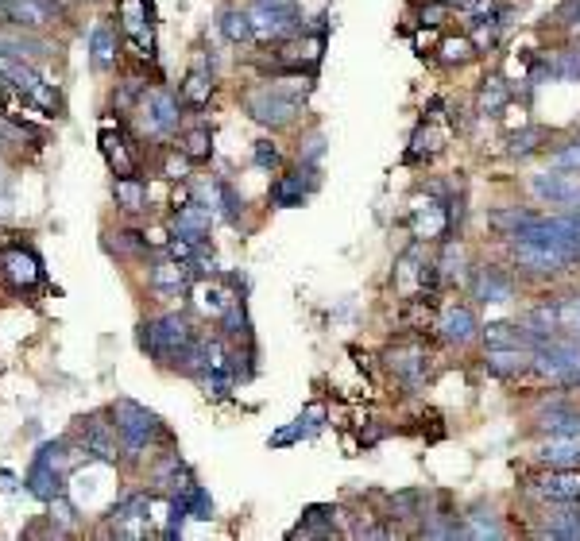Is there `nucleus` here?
<instances>
[{
	"label": "nucleus",
	"instance_id": "24",
	"mask_svg": "<svg viewBox=\"0 0 580 541\" xmlns=\"http://www.w3.org/2000/svg\"><path fill=\"white\" fill-rule=\"evenodd\" d=\"M0 275L16 286V290H31V286L43 279V267H39V259L31 256V252L12 248V252L0 256Z\"/></svg>",
	"mask_w": 580,
	"mask_h": 541
},
{
	"label": "nucleus",
	"instance_id": "38",
	"mask_svg": "<svg viewBox=\"0 0 580 541\" xmlns=\"http://www.w3.org/2000/svg\"><path fill=\"white\" fill-rule=\"evenodd\" d=\"M101 147H105V159H109V167L113 174L120 178H128V174H136V155H132V140H124V136H101Z\"/></svg>",
	"mask_w": 580,
	"mask_h": 541
},
{
	"label": "nucleus",
	"instance_id": "45",
	"mask_svg": "<svg viewBox=\"0 0 580 541\" xmlns=\"http://www.w3.org/2000/svg\"><path fill=\"white\" fill-rule=\"evenodd\" d=\"M186 507H190V518H213V499H209V491L202 484H194V491L186 495Z\"/></svg>",
	"mask_w": 580,
	"mask_h": 541
},
{
	"label": "nucleus",
	"instance_id": "49",
	"mask_svg": "<svg viewBox=\"0 0 580 541\" xmlns=\"http://www.w3.org/2000/svg\"><path fill=\"white\" fill-rule=\"evenodd\" d=\"M387 433H391V429L379 426L376 418H368V422L360 426V445H364V449H376V445L383 441V437H387Z\"/></svg>",
	"mask_w": 580,
	"mask_h": 541
},
{
	"label": "nucleus",
	"instance_id": "21",
	"mask_svg": "<svg viewBox=\"0 0 580 541\" xmlns=\"http://www.w3.org/2000/svg\"><path fill=\"white\" fill-rule=\"evenodd\" d=\"M538 217L542 213L530 209V205H495V209H488V228H492L495 236H503V240H519Z\"/></svg>",
	"mask_w": 580,
	"mask_h": 541
},
{
	"label": "nucleus",
	"instance_id": "14",
	"mask_svg": "<svg viewBox=\"0 0 580 541\" xmlns=\"http://www.w3.org/2000/svg\"><path fill=\"white\" fill-rule=\"evenodd\" d=\"M480 333H484V325L468 302H453L437 317V337L449 348H472V344H480Z\"/></svg>",
	"mask_w": 580,
	"mask_h": 541
},
{
	"label": "nucleus",
	"instance_id": "37",
	"mask_svg": "<svg viewBox=\"0 0 580 541\" xmlns=\"http://www.w3.org/2000/svg\"><path fill=\"white\" fill-rule=\"evenodd\" d=\"M89 51H93V66H97V70H109L116 62L120 51H116V31L109 20H101L97 28L89 31Z\"/></svg>",
	"mask_w": 580,
	"mask_h": 541
},
{
	"label": "nucleus",
	"instance_id": "26",
	"mask_svg": "<svg viewBox=\"0 0 580 541\" xmlns=\"http://www.w3.org/2000/svg\"><path fill=\"white\" fill-rule=\"evenodd\" d=\"M511 97H515V86L503 74H484L480 89H476V109H480V116H503Z\"/></svg>",
	"mask_w": 580,
	"mask_h": 541
},
{
	"label": "nucleus",
	"instance_id": "3",
	"mask_svg": "<svg viewBox=\"0 0 580 541\" xmlns=\"http://www.w3.org/2000/svg\"><path fill=\"white\" fill-rule=\"evenodd\" d=\"M379 360H383L387 375L403 387L406 395H422L437 371L434 352H430V344L422 341L418 333H406V337H399V341H391L387 348H383Z\"/></svg>",
	"mask_w": 580,
	"mask_h": 541
},
{
	"label": "nucleus",
	"instance_id": "31",
	"mask_svg": "<svg viewBox=\"0 0 580 541\" xmlns=\"http://www.w3.org/2000/svg\"><path fill=\"white\" fill-rule=\"evenodd\" d=\"M464 530H468V541L507 538V526H503V518H499V514H495V507H488V503H476L472 511L464 514Z\"/></svg>",
	"mask_w": 580,
	"mask_h": 541
},
{
	"label": "nucleus",
	"instance_id": "23",
	"mask_svg": "<svg viewBox=\"0 0 580 541\" xmlns=\"http://www.w3.org/2000/svg\"><path fill=\"white\" fill-rule=\"evenodd\" d=\"M120 28L128 31L132 47H147L155 55V39H151V4L147 0H120Z\"/></svg>",
	"mask_w": 580,
	"mask_h": 541
},
{
	"label": "nucleus",
	"instance_id": "34",
	"mask_svg": "<svg viewBox=\"0 0 580 541\" xmlns=\"http://www.w3.org/2000/svg\"><path fill=\"white\" fill-rule=\"evenodd\" d=\"M476 55H480V51H476V43H472L468 31H464V35H445V39L437 43V62L449 66V70H453V66H468Z\"/></svg>",
	"mask_w": 580,
	"mask_h": 541
},
{
	"label": "nucleus",
	"instance_id": "50",
	"mask_svg": "<svg viewBox=\"0 0 580 541\" xmlns=\"http://www.w3.org/2000/svg\"><path fill=\"white\" fill-rule=\"evenodd\" d=\"M147 240L140 232H116V252H140Z\"/></svg>",
	"mask_w": 580,
	"mask_h": 541
},
{
	"label": "nucleus",
	"instance_id": "35",
	"mask_svg": "<svg viewBox=\"0 0 580 541\" xmlns=\"http://www.w3.org/2000/svg\"><path fill=\"white\" fill-rule=\"evenodd\" d=\"M213 74L205 70V66H194L190 74H186V82H182V105H190V109H205L209 105V97H213Z\"/></svg>",
	"mask_w": 580,
	"mask_h": 541
},
{
	"label": "nucleus",
	"instance_id": "29",
	"mask_svg": "<svg viewBox=\"0 0 580 541\" xmlns=\"http://www.w3.org/2000/svg\"><path fill=\"white\" fill-rule=\"evenodd\" d=\"M190 279H194V267L190 263H178V259H163L151 267V286L159 294H186L190 290Z\"/></svg>",
	"mask_w": 580,
	"mask_h": 541
},
{
	"label": "nucleus",
	"instance_id": "12",
	"mask_svg": "<svg viewBox=\"0 0 580 541\" xmlns=\"http://www.w3.org/2000/svg\"><path fill=\"white\" fill-rule=\"evenodd\" d=\"M530 429H534L538 437H553V433H561V437H580V406L569 399V395H550V399H542V406L534 410Z\"/></svg>",
	"mask_w": 580,
	"mask_h": 541
},
{
	"label": "nucleus",
	"instance_id": "18",
	"mask_svg": "<svg viewBox=\"0 0 580 541\" xmlns=\"http://www.w3.org/2000/svg\"><path fill=\"white\" fill-rule=\"evenodd\" d=\"M82 453L93 456V460H105V464H116L124 453H120V433H116L113 422L86 418L82 422Z\"/></svg>",
	"mask_w": 580,
	"mask_h": 541
},
{
	"label": "nucleus",
	"instance_id": "30",
	"mask_svg": "<svg viewBox=\"0 0 580 541\" xmlns=\"http://www.w3.org/2000/svg\"><path fill=\"white\" fill-rule=\"evenodd\" d=\"M522 325L534 333V337H542V341H550L561 333V310H557V298H538L526 317H522Z\"/></svg>",
	"mask_w": 580,
	"mask_h": 541
},
{
	"label": "nucleus",
	"instance_id": "39",
	"mask_svg": "<svg viewBox=\"0 0 580 541\" xmlns=\"http://www.w3.org/2000/svg\"><path fill=\"white\" fill-rule=\"evenodd\" d=\"M113 198H116V205H120L124 213H147V186L140 182V178H136V174H128V178H116Z\"/></svg>",
	"mask_w": 580,
	"mask_h": 541
},
{
	"label": "nucleus",
	"instance_id": "51",
	"mask_svg": "<svg viewBox=\"0 0 580 541\" xmlns=\"http://www.w3.org/2000/svg\"><path fill=\"white\" fill-rule=\"evenodd\" d=\"M437 43H441V39H437V31H430V35H426V28H422L418 35H414V47H418V55H434Z\"/></svg>",
	"mask_w": 580,
	"mask_h": 541
},
{
	"label": "nucleus",
	"instance_id": "10",
	"mask_svg": "<svg viewBox=\"0 0 580 541\" xmlns=\"http://www.w3.org/2000/svg\"><path fill=\"white\" fill-rule=\"evenodd\" d=\"M318 186H321V167H314V163H298L294 171L279 174V178L271 182L267 201H271V209H302L306 201L314 198Z\"/></svg>",
	"mask_w": 580,
	"mask_h": 541
},
{
	"label": "nucleus",
	"instance_id": "19",
	"mask_svg": "<svg viewBox=\"0 0 580 541\" xmlns=\"http://www.w3.org/2000/svg\"><path fill=\"white\" fill-rule=\"evenodd\" d=\"M534 464L538 468H580V437H538L534 445Z\"/></svg>",
	"mask_w": 580,
	"mask_h": 541
},
{
	"label": "nucleus",
	"instance_id": "6",
	"mask_svg": "<svg viewBox=\"0 0 580 541\" xmlns=\"http://www.w3.org/2000/svg\"><path fill=\"white\" fill-rule=\"evenodd\" d=\"M248 20H252L256 43H283V39L306 28L298 0H252L248 4Z\"/></svg>",
	"mask_w": 580,
	"mask_h": 541
},
{
	"label": "nucleus",
	"instance_id": "46",
	"mask_svg": "<svg viewBox=\"0 0 580 541\" xmlns=\"http://www.w3.org/2000/svg\"><path fill=\"white\" fill-rule=\"evenodd\" d=\"M321 159H325V136L314 132L310 140L298 147V163H314V167H321Z\"/></svg>",
	"mask_w": 580,
	"mask_h": 541
},
{
	"label": "nucleus",
	"instance_id": "36",
	"mask_svg": "<svg viewBox=\"0 0 580 541\" xmlns=\"http://www.w3.org/2000/svg\"><path fill=\"white\" fill-rule=\"evenodd\" d=\"M217 28L221 35L229 39L232 47H240V43H256V35H252V20H248V8H221V20H217Z\"/></svg>",
	"mask_w": 580,
	"mask_h": 541
},
{
	"label": "nucleus",
	"instance_id": "33",
	"mask_svg": "<svg viewBox=\"0 0 580 541\" xmlns=\"http://www.w3.org/2000/svg\"><path fill=\"white\" fill-rule=\"evenodd\" d=\"M546 143H550V132H546L542 124H526V128H519V132H511V136H507V155H511V159H519V163H526V159L542 155V151H546Z\"/></svg>",
	"mask_w": 580,
	"mask_h": 541
},
{
	"label": "nucleus",
	"instance_id": "47",
	"mask_svg": "<svg viewBox=\"0 0 580 541\" xmlns=\"http://www.w3.org/2000/svg\"><path fill=\"white\" fill-rule=\"evenodd\" d=\"M190 167H194V163H190L182 151H171V155H167V163H163V174L174 178V182H186V178H190Z\"/></svg>",
	"mask_w": 580,
	"mask_h": 541
},
{
	"label": "nucleus",
	"instance_id": "9",
	"mask_svg": "<svg viewBox=\"0 0 580 541\" xmlns=\"http://www.w3.org/2000/svg\"><path fill=\"white\" fill-rule=\"evenodd\" d=\"M522 495L534 503H580V468H538L522 480Z\"/></svg>",
	"mask_w": 580,
	"mask_h": 541
},
{
	"label": "nucleus",
	"instance_id": "52",
	"mask_svg": "<svg viewBox=\"0 0 580 541\" xmlns=\"http://www.w3.org/2000/svg\"><path fill=\"white\" fill-rule=\"evenodd\" d=\"M573 213H580V205H577V209H573Z\"/></svg>",
	"mask_w": 580,
	"mask_h": 541
},
{
	"label": "nucleus",
	"instance_id": "5",
	"mask_svg": "<svg viewBox=\"0 0 580 541\" xmlns=\"http://www.w3.org/2000/svg\"><path fill=\"white\" fill-rule=\"evenodd\" d=\"M507 256H511V267L515 275H526L534 283H546V279H557L561 271H573L580 267V259L565 248H557L550 240H507Z\"/></svg>",
	"mask_w": 580,
	"mask_h": 541
},
{
	"label": "nucleus",
	"instance_id": "8",
	"mask_svg": "<svg viewBox=\"0 0 580 541\" xmlns=\"http://www.w3.org/2000/svg\"><path fill=\"white\" fill-rule=\"evenodd\" d=\"M178 120H182V97L171 89L155 86L136 101V124L144 136H171Z\"/></svg>",
	"mask_w": 580,
	"mask_h": 541
},
{
	"label": "nucleus",
	"instance_id": "32",
	"mask_svg": "<svg viewBox=\"0 0 580 541\" xmlns=\"http://www.w3.org/2000/svg\"><path fill=\"white\" fill-rule=\"evenodd\" d=\"M217 333L229 344H252V317L244 310V298H232L229 310L217 317Z\"/></svg>",
	"mask_w": 580,
	"mask_h": 541
},
{
	"label": "nucleus",
	"instance_id": "20",
	"mask_svg": "<svg viewBox=\"0 0 580 541\" xmlns=\"http://www.w3.org/2000/svg\"><path fill=\"white\" fill-rule=\"evenodd\" d=\"M209 228H213V209L202 205V201L178 205V213H174V221H171L174 236H182V240H190V244H198V248L209 240Z\"/></svg>",
	"mask_w": 580,
	"mask_h": 541
},
{
	"label": "nucleus",
	"instance_id": "28",
	"mask_svg": "<svg viewBox=\"0 0 580 541\" xmlns=\"http://www.w3.org/2000/svg\"><path fill=\"white\" fill-rule=\"evenodd\" d=\"M445 147V132L441 128H434V120H418V128H414V136H410V147H406L403 163H426V159H434L437 151Z\"/></svg>",
	"mask_w": 580,
	"mask_h": 541
},
{
	"label": "nucleus",
	"instance_id": "44",
	"mask_svg": "<svg viewBox=\"0 0 580 541\" xmlns=\"http://www.w3.org/2000/svg\"><path fill=\"white\" fill-rule=\"evenodd\" d=\"M449 20V0H422L418 8V28H441Z\"/></svg>",
	"mask_w": 580,
	"mask_h": 541
},
{
	"label": "nucleus",
	"instance_id": "41",
	"mask_svg": "<svg viewBox=\"0 0 580 541\" xmlns=\"http://www.w3.org/2000/svg\"><path fill=\"white\" fill-rule=\"evenodd\" d=\"M557 310H561V333L580 337V290H569L557 298Z\"/></svg>",
	"mask_w": 580,
	"mask_h": 541
},
{
	"label": "nucleus",
	"instance_id": "27",
	"mask_svg": "<svg viewBox=\"0 0 580 541\" xmlns=\"http://www.w3.org/2000/svg\"><path fill=\"white\" fill-rule=\"evenodd\" d=\"M430 499L434 491H422V487H406L387 495V518H399V522H422L430 511Z\"/></svg>",
	"mask_w": 580,
	"mask_h": 541
},
{
	"label": "nucleus",
	"instance_id": "40",
	"mask_svg": "<svg viewBox=\"0 0 580 541\" xmlns=\"http://www.w3.org/2000/svg\"><path fill=\"white\" fill-rule=\"evenodd\" d=\"M178 151L190 159V163H205L213 155V136L209 128H190L186 136H178Z\"/></svg>",
	"mask_w": 580,
	"mask_h": 541
},
{
	"label": "nucleus",
	"instance_id": "1",
	"mask_svg": "<svg viewBox=\"0 0 580 541\" xmlns=\"http://www.w3.org/2000/svg\"><path fill=\"white\" fill-rule=\"evenodd\" d=\"M287 82H263V86L244 89V113L252 116L256 124L279 132V128H290L302 109H306V97L314 93V70H283Z\"/></svg>",
	"mask_w": 580,
	"mask_h": 541
},
{
	"label": "nucleus",
	"instance_id": "4",
	"mask_svg": "<svg viewBox=\"0 0 580 541\" xmlns=\"http://www.w3.org/2000/svg\"><path fill=\"white\" fill-rule=\"evenodd\" d=\"M113 426L120 433V453L128 456V460H140L155 441H171V433L163 429L159 414H151L147 406L132 399L113 402Z\"/></svg>",
	"mask_w": 580,
	"mask_h": 541
},
{
	"label": "nucleus",
	"instance_id": "15",
	"mask_svg": "<svg viewBox=\"0 0 580 541\" xmlns=\"http://www.w3.org/2000/svg\"><path fill=\"white\" fill-rule=\"evenodd\" d=\"M530 194L542 205H557V209H577L580 205V174L577 171H546L530 178Z\"/></svg>",
	"mask_w": 580,
	"mask_h": 541
},
{
	"label": "nucleus",
	"instance_id": "13",
	"mask_svg": "<svg viewBox=\"0 0 580 541\" xmlns=\"http://www.w3.org/2000/svg\"><path fill=\"white\" fill-rule=\"evenodd\" d=\"M62 445H43L39 456H35V464L28 468V491L35 499H47V503H55L58 495H62V484H66V476H62Z\"/></svg>",
	"mask_w": 580,
	"mask_h": 541
},
{
	"label": "nucleus",
	"instance_id": "17",
	"mask_svg": "<svg viewBox=\"0 0 580 541\" xmlns=\"http://www.w3.org/2000/svg\"><path fill=\"white\" fill-rule=\"evenodd\" d=\"M484 371L492 379H503V383H515V379H526L530 375V364H534V348H484Z\"/></svg>",
	"mask_w": 580,
	"mask_h": 541
},
{
	"label": "nucleus",
	"instance_id": "7",
	"mask_svg": "<svg viewBox=\"0 0 580 541\" xmlns=\"http://www.w3.org/2000/svg\"><path fill=\"white\" fill-rule=\"evenodd\" d=\"M464 290L480 306H503L519 294V275H515V267H503V263H472Z\"/></svg>",
	"mask_w": 580,
	"mask_h": 541
},
{
	"label": "nucleus",
	"instance_id": "16",
	"mask_svg": "<svg viewBox=\"0 0 580 541\" xmlns=\"http://www.w3.org/2000/svg\"><path fill=\"white\" fill-rule=\"evenodd\" d=\"M542 526L534 530L538 538L550 541H580V503H538Z\"/></svg>",
	"mask_w": 580,
	"mask_h": 541
},
{
	"label": "nucleus",
	"instance_id": "43",
	"mask_svg": "<svg viewBox=\"0 0 580 541\" xmlns=\"http://www.w3.org/2000/svg\"><path fill=\"white\" fill-rule=\"evenodd\" d=\"M252 163H256L260 171H279V167H283V151H279L271 140H256L252 143Z\"/></svg>",
	"mask_w": 580,
	"mask_h": 541
},
{
	"label": "nucleus",
	"instance_id": "22",
	"mask_svg": "<svg viewBox=\"0 0 580 541\" xmlns=\"http://www.w3.org/2000/svg\"><path fill=\"white\" fill-rule=\"evenodd\" d=\"M484 348H538L542 337H534L522 321H488L480 333Z\"/></svg>",
	"mask_w": 580,
	"mask_h": 541
},
{
	"label": "nucleus",
	"instance_id": "2",
	"mask_svg": "<svg viewBox=\"0 0 580 541\" xmlns=\"http://www.w3.org/2000/svg\"><path fill=\"white\" fill-rule=\"evenodd\" d=\"M198 337H202L198 325L182 314L151 317V321H140V329H136L140 348H144L155 364H163V368H174V364L198 344Z\"/></svg>",
	"mask_w": 580,
	"mask_h": 541
},
{
	"label": "nucleus",
	"instance_id": "42",
	"mask_svg": "<svg viewBox=\"0 0 580 541\" xmlns=\"http://www.w3.org/2000/svg\"><path fill=\"white\" fill-rule=\"evenodd\" d=\"M550 167H557V171H577L580 174V136H573V140L561 143V147H553V151H550Z\"/></svg>",
	"mask_w": 580,
	"mask_h": 541
},
{
	"label": "nucleus",
	"instance_id": "25",
	"mask_svg": "<svg viewBox=\"0 0 580 541\" xmlns=\"http://www.w3.org/2000/svg\"><path fill=\"white\" fill-rule=\"evenodd\" d=\"M321 426H325V406L314 402L310 410H302L298 418H294V426L279 429L275 437H267V445H275V449H287V445H298V441H310V437H318Z\"/></svg>",
	"mask_w": 580,
	"mask_h": 541
},
{
	"label": "nucleus",
	"instance_id": "48",
	"mask_svg": "<svg viewBox=\"0 0 580 541\" xmlns=\"http://www.w3.org/2000/svg\"><path fill=\"white\" fill-rule=\"evenodd\" d=\"M553 24H557V28H577L580 24V0H561L557 12H553Z\"/></svg>",
	"mask_w": 580,
	"mask_h": 541
},
{
	"label": "nucleus",
	"instance_id": "11",
	"mask_svg": "<svg viewBox=\"0 0 580 541\" xmlns=\"http://www.w3.org/2000/svg\"><path fill=\"white\" fill-rule=\"evenodd\" d=\"M580 86V47H553L534 58V70H530V86Z\"/></svg>",
	"mask_w": 580,
	"mask_h": 541
}]
</instances>
